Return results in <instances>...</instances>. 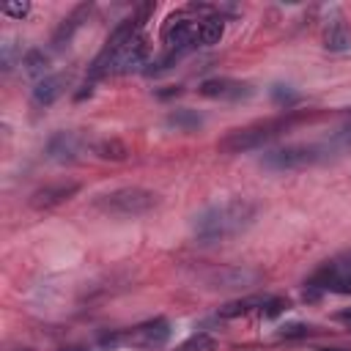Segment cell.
Instances as JSON below:
<instances>
[{
	"label": "cell",
	"mask_w": 351,
	"mask_h": 351,
	"mask_svg": "<svg viewBox=\"0 0 351 351\" xmlns=\"http://www.w3.org/2000/svg\"><path fill=\"white\" fill-rule=\"evenodd\" d=\"M258 217V203L250 197H230L217 206H208L203 214L195 217L192 222V236L197 244H214L233 239L244 233Z\"/></svg>",
	"instance_id": "cell-1"
},
{
	"label": "cell",
	"mask_w": 351,
	"mask_h": 351,
	"mask_svg": "<svg viewBox=\"0 0 351 351\" xmlns=\"http://www.w3.org/2000/svg\"><path fill=\"white\" fill-rule=\"evenodd\" d=\"M302 115L296 112H285V115H277V118H266V121H255V123H247V126H239V129H230L228 134L219 137L217 148L222 154H247V151H255V148H263L269 140H274L277 134H282L291 123H296Z\"/></svg>",
	"instance_id": "cell-2"
},
{
	"label": "cell",
	"mask_w": 351,
	"mask_h": 351,
	"mask_svg": "<svg viewBox=\"0 0 351 351\" xmlns=\"http://www.w3.org/2000/svg\"><path fill=\"white\" fill-rule=\"evenodd\" d=\"M156 203H159V195L145 186H118L96 195L90 206L104 217H143L151 208H156Z\"/></svg>",
	"instance_id": "cell-3"
},
{
	"label": "cell",
	"mask_w": 351,
	"mask_h": 351,
	"mask_svg": "<svg viewBox=\"0 0 351 351\" xmlns=\"http://www.w3.org/2000/svg\"><path fill=\"white\" fill-rule=\"evenodd\" d=\"M324 293H340V296H348L351 293V250L326 261L324 266H318L307 282H304V299L307 302H315L321 299Z\"/></svg>",
	"instance_id": "cell-4"
},
{
	"label": "cell",
	"mask_w": 351,
	"mask_h": 351,
	"mask_svg": "<svg viewBox=\"0 0 351 351\" xmlns=\"http://www.w3.org/2000/svg\"><path fill=\"white\" fill-rule=\"evenodd\" d=\"M321 148L318 143H288L280 148H271L261 156V165L271 173H293V170H304L313 165H321Z\"/></svg>",
	"instance_id": "cell-5"
},
{
	"label": "cell",
	"mask_w": 351,
	"mask_h": 351,
	"mask_svg": "<svg viewBox=\"0 0 351 351\" xmlns=\"http://www.w3.org/2000/svg\"><path fill=\"white\" fill-rule=\"evenodd\" d=\"M197 22L200 16L186 5L184 11H176L162 25V44L165 49H176L186 55L189 49H197Z\"/></svg>",
	"instance_id": "cell-6"
},
{
	"label": "cell",
	"mask_w": 351,
	"mask_h": 351,
	"mask_svg": "<svg viewBox=\"0 0 351 351\" xmlns=\"http://www.w3.org/2000/svg\"><path fill=\"white\" fill-rule=\"evenodd\" d=\"M167 340H170V321L162 315L148 318L132 326L129 332H123V343H129L132 348H143V351H159L167 346Z\"/></svg>",
	"instance_id": "cell-7"
},
{
	"label": "cell",
	"mask_w": 351,
	"mask_h": 351,
	"mask_svg": "<svg viewBox=\"0 0 351 351\" xmlns=\"http://www.w3.org/2000/svg\"><path fill=\"white\" fill-rule=\"evenodd\" d=\"M197 93L206 99H219V101H241L255 93L252 82L236 80V77H208L197 85Z\"/></svg>",
	"instance_id": "cell-8"
},
{
	"label": "cell",
	"mask_w": 351,
	"mask_h": 351,
	"mask_svg": "<svg viewBox=\"0 0 351 351\" xmlns=\"http://www.w3.org/2000/svg\"><path fill=\"white\" fill-rule=\"evenodd\" d=\"M80 192V181H55V184H44L30 195V208L36 211H49L66 200H71Z\"/></svg>",
	"instance_id": "cell-9"
},
{
	"label": "cell",
	"mask_w": 351,
	"mask_h": 351,
	"mask_svg": "<svg viewBox=\"0 0 351 351\" xmlns=\"http://www.w3.org/2000/svg\"><path fill=\"white\" fill-rule=\"evenodd\" d=\"M82 145H85V140L77 132H55L47 140V145H44V156L52 159V162H58V165H69V162L77 159V154L82 151Z\"/></svg>",
	"instance_id": "cell-10"
},
{
	"label": "cell",
	"mask_w": 351,
	"mask_h": 351,
	"mask_svg": "<svg viewBox=\"0 0 351 351\" xmlns=\"http://www.w3.org/2000/svg\"><path fill=\"white\" fill-rule=\"evenodd\" d=\"M69 82H71V77L63 74V71L47 74L44 80H38V82L33 85V90H30V101H33L36 107H49V104H55V101L66 93Z\"/></svg>",
	"instance_id": "cell-11"
},
{
	"label": "cell",
	"mask_w": 351,
	"mask_h": 351,
	"mask_svg": "<svg viewBox=\"0 0 351 351\" xmlns=\"http://www.w3.org/2000/svg\"><path fill=\"white\" fill-rule=\"evenodd\" d=\"M258 271L252 269H241V266H222V269H214L208 282L211 288H241V285H250V282H258Z\"/></svg>",
	"instance_id": "cell-12"
},
{
	"label": "cell",
	"mask_w": 351,
	"mask_h": 351,
	"mask_svg": "<svg viewBox=\"0 0 351 351\" xmlns=\"http://www.w3.org/2000/svg\"><path fill=\"white\" fill-rule=\"evenodd\" d=\"M318 148H321L324 162H329V159H340V156H348V154H351V121L340 123V126H337L326 140H321V143H318Z\"/></svg>",
	"instance_id": "cell-13"
},
{
	"label": "cell",
	"mask_w": 351,
	"mask_h": 351,
	"mask_svg": "<svg viewBox=\"0 0 351 351\" xmlns=\"http://www.w3.org/2000/svg\"><path fill=\"white\" fill-rule=\"evenodd\" d=\"M90 3H82V5H77L66 19H60V25L55 27V33H52V44L55 47H63V44H69L71 41V36L82 27V22H88V14H90Z\"/></svg>",
	"instance_id": "cell-14"
},
{
	"label": "cell",
	"mask_w": 351,
	"mask_h": 351,
	"mask_svg": "<svg viewBox=\"0 0 351 351\" xmlns=\"http://www.w3.org/2000/svg\"><path fill=\"white\" fill-rule=\"evenodd\" d=\"M266 296L269 293H252V296H244V299H236V302H228L219 307V318H239V315H250V313H261L263 304H266Z\"/></svg>",
	"instance_id": "cell-15"
},
{
	"label": "cell",
	"mask_w": 351,
	"mask_h": 351,
	"mask_svg": "<svg viewBox=\"0 0 351 351\" xmlns=\"http://www.w3.org/2000/svg\"><path fill=\"white\" fill-rule=\"evenodd\" d=\"M19 66H22V71L27 74V77H33L36 82L38 80H44L47 74H49V55L44 52V49H27L22 58H19Z\"/></svg>",
	"instance_id": "cell-16"
},
{
	"label": "cell",
	"mask_w": 351,
	"mask_h": 351,
	"mask_svg": "<svg viewBox=\"0 0 351 351\" xmlns=\"http://www.w3.org/2000/svg\"><path fill=\"white\" fill-rule=\"evenodd\" d=\"M90 151L104 162H123L129 156V145L123 140H118V137H101V140H96L90 145Z\"/></svg>",
	"instance_id": "cell-17"
},
{
	"label": "cell",
	"mask_w": 351,
	"mask_h": 351,
	"mask_svg": "<svg viewBox=\"0 0 351 351\" xmlns=\"http://www.w3.org/2000/svg\"><path fill=\"white\" fill-rule=\"evenodd\" d=\"M167 126L178 129V132H192V129H200L203 126V118L195 112V110H186V107H178L167 115Z\"/></svg>",
	"instance_id": "cell-18"
},
{
	"label": "cell",
	"mask_w": 351,
	"mask_h": 351,
	"mask_svg": "<svg viewBox=\"0 0 351 351\" xmlns=\"http://www.w3.org/2000/svg\"><path fill=\"white\" fill-rule=\"evenodd\" d=\"M324 47L332 49V52H340V49L348 47V30H346V25L340 19H335V22L326 25V30H324Z\"/></svg>",
	"instance_id": "cell-19"
},
{
	"label": "cell",
	"mask_w": 351,
	"mask_h": 351,
	"mask_svg": "<svg viewBox=\"0 0 351 351\" xmlns=\"http://www.w3.org/2000/svg\"><path fill=\"white\" fill-rule=\"evenodd\" d=\"M173 351H217V340L208 332H197V335L186 337L184 343H178Z\"/></svg>",
	"instance_id": "cell-20"
},
{
	"label": "cell",
	"mask_w": 351,
	"mask_h": 351,
	"mask_svg": "<svg viewBox=\"0 0 351 351\" xmlns=\"http://www.w3.org/2000/svg\"><path fill=\"white\" fill-rule=\"evenodd\" d=\"M313 332H315V326H310V324H285V326L277 329V337H282V340H302V337H310Z\"/></svg>",
	"instance_id": "cell-21"
},
{
	"label": "cell",
	"mask_w": 351,
	"mask_h": 351,
	"mask_svg": "<svg viewBox=\"0 0 351 351\" xmlns=\"http://www.w3.org/2000/svg\"><path fill=\"white\" fill-rule=\"evenodd\" d=\"M288 307H291V302H288L285 296L269 293V296H266V304H263V310H261V315H263V318H274V315H282Z\"/></svg>",
	"instance_id": "cell-22"
},
{
	"label": "cell",
	"mask_w": 351,
	"mask_h": 351,
	"mask_svg": "<svg viewBox=\"0 0 351 351\" xmlns=\"http://www.w3.org/2000/svg\"><path fill=\"white\" fill-rule=\"evenodd\" d=\"M271 99H274L280 107H285V110L291 112V107L299 101V93H293L288 85H274V88H271Z\"/></svg>",
	"instance_id": "cell-23"
},
{
	"label": "cell",
	"mask_w": 351,
	"mask_h": 351,
	"mask_svg": "<svg viewBox=\"0 0 351 351\" xmlns=\"http://www.w3.org/2000/svg\"><path fill=\"white\" fill-rule=\"evenodd\" d=\"M0 11L5 16H14V19H25L30 14V3H3Z\"/></svg>",
	"instance_id": "cell-24"
},
{
	"label": "cell",
	"mask_w": 351,
	"mask_h": 351,
	"mask_svg": "<svg viewBox=\"0 0 351 351\" xmlns=\"http://www.w3.org/2000/svg\"><path fill=\"white\" fill-rule=\"evenodd\" d=\"M335 321H340L343 326H348V329H351V307H346V310L335 313Z\"/></svg>",
	"instance_id": "cell-25"
}]
</instances>
